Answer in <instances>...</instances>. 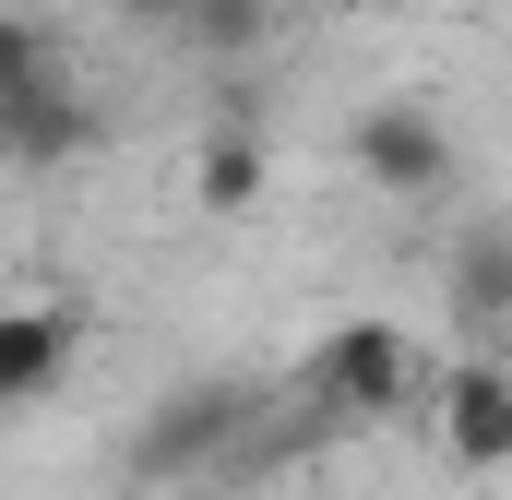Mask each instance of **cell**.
<instances>
[{
  "mask_svg": "<svg viewBox=\"0 0 512 500\" xmlns=\"http://www.w3.org/2000/svg\"><path fill=\"white\" fill-rule=\"evenodd\" d=\"M251 441H262V393L251 381H167V393L131 417V477H143V489L227 477V465H251Z\"/></svg>",
  "mask_w": 512,
  "mask_h": 500,
  "instance_id": "obj_1",
  "label": "cell"
},
{
  "mask_svg": "<svg viewBox=\"0 0 512 500\" xmlns=\"http://www.w3.org/2000/svg\"><path fill=\"white\" fill-rule=\"evenodd\" d=\"M417 405V346L393 334V322H334L322 346H310V417H334V429H382Z\"/></svg>",
  "mask_w": 512,
  "mask_h": 500,
  "instance_id": "obj_2",
  "label": "cell"
},
{
  "mask_svg": "<svg viewBox=\"0 0 512 500\" xmlns=\"http://www.w3.org/2000/svg\"><path fill=\"white\" fill-rule=\"evenodd\" d=\"M346 155H358V179H370L382 203H429V191H453V120H441V108H417V96L358 108Z\"/></svg>",
  "mask_w": 512,
  "mask_h": 500,
  "instance_id": "obj_3",
  "label": "cell"
},
{
  "mask_svg": "<svg viewBox=\"0 0 512 500\" xmlns=\"http://www.w3.org/2000/svg\"><path fill=\"white\" fill-rule=\"evenodd\" d=\"M96 143H108V108L72 84V60H60L48 84L0 96V167H12V179H60V167H84Z\"/></svg>",
  "mask_w": 512,
  "mask_h": 500,
  "instance_id": "obj_4",
  "label": "cell"
},
{
  "mask_svg": "<svg viewBox=\"0 0 512 500\" xmlns=\"http://www.w3.org/2000/svg\"><path fill=\"white\" fill-rule=\"evenodd\" d=\"M441 310L465 346H501L512 334V227H465L441 250Z\"/></svg>",
  "mask_w": 512,
  "mask_h": 500,
  "instance_id": "obj_5",
  "label": "cell"
},
{
  "mask_svg": "<svg viewBox=\"0 0 512 500\" xmlns=\"http://www.w3.org/2000/svg\"><path fill=\"white\" fill-rule=\"evenodd\" d=\"M262 191H274V131L262 120H215L203 143H191V215H251Z\"/></svg>",
  "mask_w": 512,
  "mask_h": 500,
  "instance_id": "obj_6",
  "label": "cell"
},
{
  "mask_svg": "<svg viewBox=\"0 0 512 500\" xmlns=\"http://www.w3.org/2000/svg\"><path fill=\"white\" fill-rule=\"evenodd\" d=\"M441 453L453 465H512V370L501 358H465V370L441 381Z\"/></svg>",
  "mask_w": 512,
  "mask_h": 500,
  "instance_id": "obj_7",
  "label": "cell"
},
{
  "mask_svg": "<svg viewBox=\"0 0 512 500\" xmlns=\"http://www.w3.org/2000/svg\"><path fill=\"white\" fill-rule=\"evenodd\" d=\"M72 346H84V322L72 310H0V405H36V393H60V370H72Z\"/></svg>",
  "mask_w": 512,
  "mask_h": 500,
  "instance_id": "obj_8",
  "label": "cell"
},
{
  "mask_svg": "<svg viewBox=\"0 0 512 500\" xmlns=\"http://www.w3.org/2000/svg\"><path fill=\"white\" fill-rule=\"evenodd\" d=\"M179 48H191L203 72H239V60L274 48V0H191V12H179Z\"/></svg>",
  "mask_w": 512,
  "mask_h": 500,
  "instance_id": "obj_9",
  "label": "cell"
},
{
  "mask_svg": "<svg viewBox=\"0 0 512 500\" xmlns=\"http://www.w3.org/2000/svg\"><path fill=\"white\" fill-rule=\"evenodd\" d=\"M60 72V36L24 12V0H0V96H24V84H48Z\"/></svg>",
  "mask_w": 512,
  "mask_h": 500,
  "instance_id": "obj_10",
  "label": "cell"
},
{
  "mask_svg": "<svg viewBox=\"0 0 512 500\" xmlns=\"http://www.w3.org/2000/svg\"><path fill=\"white\" fill-rule=\"evenodd\" d=\"M108 12H120V24H143V36H179V12H191V0H108Z\"/></svg>",
  "mask_w": 512,
  "mask_h": 500,
  "instance_id": "obj_11",
  "label": "cell"
}]
</instances>
